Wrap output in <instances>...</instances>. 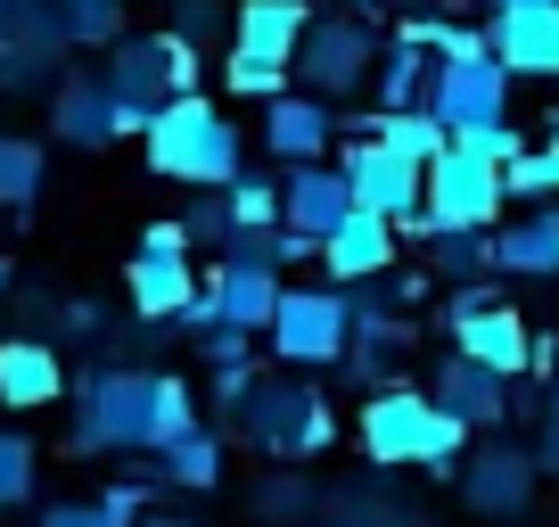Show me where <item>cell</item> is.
Returning a JSON list of instances; mask_svg holds the SVG:
<instances>
[{"instance_id": "6da1fadb", "label": "cell", "mask_w": 559, "mask_h": 527, "mask_svg": "<svg viewBox=\"0 0 559 527\" xmlns=\"http://www.w3.org/2000/svg\"><path fill=\"white\" fill-rule=\"evenodd\" d=\"M354 437H362L370 470H428V478H453L461 454H469V429L453 421V412L428 396V387L412 379H386L362 396V412H354Z\"/></svg>"}, {"instance_id": "7a4b0ae2", "label": "cell", "mask_w": 559, "mask_h": 527, "mask_svg": "<svg viewBox=\"0 0 559 527\" xmlns=\"http://www.w3.org/2000/svg\"><path fill=\"white\" fill-rule=\"evenodd\" d=\"M148 174L157 181H181V190H230L247 174V132L206 99V91H181L148 116Z\"/></svg>"}, {"instance_id": "3957f363", "label": "cell", "mask_w": 559, "mask_h": 527, "mask_svg": "<svg viewBox=\"0 0 559 527\" xmlns=\"http://www.w3.org/2000/svg\"><path fill=\"white\" fill-rule=\"evenodd\" d=\"M67 396H74V454H148V412H157V371L140 363H91L67 371Z\"/></svg>"}, {"instance_id": "277c9868", "label": "cell", "mask_w": 559, "mask_h": 527, "mask_svg": "<svg viewBox=\"0 0 559 527\" xmlns=\"http://www.w3.org/2000/svg\"><path fill=\"white\" fill-rule=\"evenodd\" d=\"M239 437L263 461H313L337 445V405L313 379H255V396L239 405Z\"/></svg>"}, {"instance_id": "5b68a950", "label": "cell", "mask_w": 559, "mask_h": 527, "mask_svg": "<svg viewBox=\"0 0 559 527\" xmlns=\"http://www.w3.org/2000/svg\"><path fill=\"white\" fill-rule=\"evenodd\" d=\"M107 91H116V107L148 132V116H157L165 99H181V91H198V74H206V58H198L190 34H123L116 50H107Z\"/></svg>"}, {"instance_id": "8992f818", "label": "cell", "mask_w": 559, "mask_h": 527, "mask_svg": "<svg viewBox=\"0 0 559 527\" xmlns=\"http://www.w3.org/2000/svg\"><path fill=\"white\" fill-rule=\"evenodd\" d=\"M510 83L519 74L493 58V42H486V25H453V34L437 42V83H428V107L444 116V132H469V124H493V116H510Z\"/></svg>"}, {"instance_id": "52a82bcc", "label": "cell", "mask_w": 559, "mask_h": 527, "mask_svg": "<svg viewBox=\"0 0 559 527\" xmlns=\"http://www.w3.org/2000/svg\"><path fill=\"white\" fill-rule=\"evenodd\" d=\"M502 165L469 157L461 141H444V157H428V198H419V223H403V239H428V231H493L502 223Z\"/></svg>"}, {"instance_id": "ba28073f", "label": "cell", "mask_w": 559, "mask_h": 527, "mask_svg": "<svg viewBox=\"0 0 559 527\" xmlns=\"http://www.w3.org/2000/svg\"><path fill=\"white\" fill-rule=\"evenodd\" d=\"M386 42L370 34V17H313L297 42V58H288V74H297V91H313V99L330 107H354L370 99V67H379Z\"/></svg>"}, {"instance_id": "9c48e42d", "label": "cell", "mask_w": 559, "mask_h": 527, "mask_svg": "<svg viewBox=\"0 0 559 527\" xmlns=\"http://www.w3.org/2000/svg\"><path fill=\"white\" fill-rule=\"evenodd\" d=\"M346 338H354V314H346V289H280L272 321H263V347L297 371H337L346 363Z\"/></svg>"}, {"instance_id": "30bf717a", "label": "cell", "mask_w": 559, "mask_h": 527, "mask_svg": "<svg viewBox=\"0 0 559 527\" xmlns=\"http://www.w3.org/2000/svg\"><path fill=\"white\" fill-rule=\"evenodd\" d=\"M453 487H461V503H469L477 519H526V503H535V487H543V461H535V445H510V437L486 429V437H469Z\"/></svg>"}, {"instance_id": "8fae6325", "label": "cell", "mask_w": 559, "mask_h": 527, "mask_svg": "<svg viewBox=\"0 0 559 527\" xmlns=\"http://www.w3.org/2000/svg\"><path fill=\"white\" fill-rule=\"evenodd\" d=\"M123 297H132L140 321H174L181 305L198 297V247L181 239V223H148L123 264Z\"/></svg>"}, {"instance_id": "7c38bea8", "label": "cell", "mask_w": 559, "mask_h": 527, "mask_svg": "<svg viewBox=\"0 0 559 527\" xmlns=\"http://www.w3.org/2000/svg\"><path fill=\"white\" fill-rule=\"evenodd\" d=\"M444 338H453L461 354H477L486 371H502V379H519V371H535V330H526L519 314H510L502 297H493L486 281L453 289V305H444Z\"/></svg>"}, {"instance_id": "4fadbf2b", "label": "cell", "mask_w": 559, "mask_h": 527, "mask_svg": "<svg viewBox=\"0 0 559 527\" xmlns=\"http://www.w3.org/2000/svg\"><path fill=\"white\" fill-rule=\"evenodd\" d=\"M346 141V132H337ZM337 174H346V190H354V207H370V214H386V223H419V198H428V165H412V157H395L386 141H370V132H354L346 141V157H337Z\"/></svg>"}, {"instance_id": "5bb4252c", "label": "cell", "mask_w": 559, "mask_h": 527, "mask_svg": "<svg viewBox=\"0 0 559 527\" xmlns=\"http://www.w3.org/2000/svg\"><path fill=\"white\" fill-rule=\"evenodd\" d=\"M50 132L67 149H116V141H132L140 124L116 107V91H107L99 67H67L50 83Z\"/></svg>"}, {"instance_id": "9a60e30c", "label": "cell", "mask_w": 559, "mask_h": 527, "mask_svg": "<svg viewBox=\"0 0 559 527\" xmlns=\"http://www.w3.org/2000/svg\"><path fill=\"white\" fill-rule=\"evenodd\" d=\"M428 396H437V405L453 412V421L469 429V437H486V429H502L510 412H519V396H510V379H502V371H486L477 354H461V347H453V354L437 363Z\"/></svg>"}, {"instance_id": "2e32d148", "label": "cell", "mask_w": 559, "mask_h": 527, "mask_svg": "<svg viewBox=\"0 0 559 527\" xmlns=\"http://www.w3.org/2000/svg\"><path fill=\"white\" fill-rule=\"evenodd\" d=\"M493 58L526 83H559V0H519V9H493L486 25Z\"/></svg>"}, {"instance_id": "e0dca14e", "label": "cell", "mask_w": 559, "mask_h": 527, "mask_svg": "<svg viewBox=\"0 0 559 527\" xmlns=\"http://www.w3.org/2000/svg\"><path fill=\"white\" fill-rule=\"evenodd\" d=\"M337 149V107L313 99V91H280V99H263V157L272 165H313Z\"/></svg>"}, {"instance_id": "ac0fdd59", "label": "cell", "mask_w": 559, "mask_h": 527, "mask_svg": "<svg viewBox=\"0 0 559 527\" xmlns=\"http://www.w3.org/2000/svg\"><path fill=\"white\" fill-rule=\"evenodd\" d=\"M346 214H354V190H346V174H337L330 157H313V165H280V223H288V231H305V239H330Z\"/></svg>"}, {"instance_id": "d6986e66", "label": "cell", "mask_w": 559, "mask_h": 527, "mask_svg": "<svg viewBox=\"0 0 559 527\" xmlns=\"http://www.w3.org/2000/svg\"><path fill=\"white\" fill-rule=\"evenodd\" d=\"M0 405L9 412L67 405V354L50 338H0Z\"/></svg>"}, {"instance_id": "ffe728a7", "label": "cell", "mask_w": 559, "mask_h": 527, "mask_svg": "<svg viewBox=\"0 0 559 527\" xmlns=\"http://www.w3.org/2000/svg\"><path fill=\"white\" fill-rule=\"evenodd\" d=\"M395 239L403 231L386 223V214H370V207H354L346 223L321 239V272H330L337 289H354V281H379L386 264H395Z\"/></svg>"}, {"instance_id": "44dd1931", "label": "cell", "mask_w": 559, "mask_h": 527, "mask_svg": "<svg viewBox=\"0 0 559 527\" xmlns=\"http://www.w3.org/2000/svg\"><path fill=\"white\" fill-rule=\"evenodd\" d=\"M412 347H419L412 314H354V338H346V363L337 371H346L354 387H386V379H403Z\"/></svg>"}, {"instance_id": "7402d4cb", "label": "cell", "mask_w": 559, "mask_h": 527, "mask_svg": "<svg viewBox=\"0 0 559 527\" xmlns=\"http://www.w3.org/2000/svg\"><path fill=\"white\" fill-rule=\"evenodd\" d=\"M198 289L214 297V321H239V330H255V338H263V321H272V305H280L272 264H214V272H198Z\"/></svg>"}, {"instance_id": "603a6c76", "label": "cell", "mask_w": 559, "mask_h": 527, "mask_svg": "<svg viewBox=\"0 0 559 527\" xmlns=\"http://www.w3.org/2000/svg\"><path fill=\"white\" fill-rule=\"evenodd\" d=\"M493 272H519V281H551L559 272V198L535 214H510L493 223Z\"/></svg>"}, {"instance_id": "cb8c5ba5", "label": "cell", "mask_w": 559, "mask_h": 527, "mask_svg": "<svg viewBox=\"0 0 559 527\" xmlns=\"http://www.w3.org/2000/svg\"><path fill=\"white\" fill-rule=\"evenodd\" d=\"M305 25H313V0H239L230 9V42L263 58H297Z\"/></svg>"}, {"instance_id": "d4e9b609", "label": "cell", "mask_w": 559, "mask_h": 527, "mask_svg": "<svg viewBox=\"0 0 559 527\" xmlns=\"http://www.w3.org/2000/svg\"><path fill=\"white\" fill-rule=\"evenodd\" d=\"M223 470H230V437H223V429H206V421H198L190 437L157 445V478L174 494H214V487H223Z\"/></svg>"}, {"instance_id": "484cf974", "label": "cell", "mask_w": 559, "mask_h": 527, "mask_svg": "<svg viewBox=\"0 0 559 527\" xmlns=\"http://www.w3.org/2000/svg\"><path fill=\"white\" fill-rule=\"evenodd\" d=\"M428 83H437V50L386 42L379 67H370V107H379V116H395V107H428Z\"/></svg>"}, {"instance_id": "4316f807", "label": "cell", "mask_w": 559, "mask_h": 527, "mask_svg": "<svg viewBox=\"0 0 559 527\" xmlns=\"http://www.w3.org/2000/svg\"><path fill=\"white\" fill-rule=\"evenodd\" d=\"M321 511L346 519V527H428V511L403 503V494L386 487V470L379 478H354V487H330V494H321Z\"/></svg>"}, {"instance_id": "83f0119b", "label": "cell", "mask_w": 559, "mask_h": 527, "mask_svg": "<svg viewBox=\"0 0 559 527\" xmlns=\"http://www.w3.org/2000/svg\"><path fill=\"white\" fill-rule=\"evenodd\" d=\"M337 132H370V141H386V149H395V157H412V165L444 157V141H453L437 107H395V116H354V124L337 116Z\"/></svg>"}, {"instance_id": "f1b7e54d", "label": "cell", "mask_w": 559, "mask_h": 527, "mask_svg": "<svg viewBox=\"0 0 559 527\" xmlns=\"http://www.w3.org/2000/svg\"><path fill=\"white\" fill-rule=\"evenodd\" d=\"M247 511H255L263 527H305V519L321 511V487L297 470V461H272V470L247 487Z\"/></svg>"}, {"instance_id": "f546056e", "label": "cell", "mask_w": 559, "mask_h": 527, "mask_svg": "<svg viewBox=\"0 0 559 527\" xmlns=\"http://www.w3.org/2000/svg\"><path fill=\"white\" fill-rule=\"evenodd\" d=\"M41 181H50V149L34 141V132H0V214H34Z\"/></svg>"}, {"instance_id": "4dcf8cb0", "label": "cell", "mask_w": 559, "mask_h": 527, "mask_svg": "<svg viewBox=\"0 0 559 527\" xmlns=\"http://www.w3.org/2000/svg\"><path fill=\"white\" fill-rule=\"evenodd\" d=\"M419 247H428V272L453 281V289H469V281L493 272V231H428Z\"/></svg>"}, {"instance_id": "1f68e13d", "label": "cell", "mask_w": 559, "mask_h": 527, "mask_svg": "<svg viewBox=\"0 0 559 527\" xmlns=\"http://www.w3.org/2000/svg\"><path fill=\"white\" fill-rule=\"evenodd\" d=\"M502 198H535V207H551V198H559V141H551V132L526 141L519 157L502 165Z\"/></svg>"}, {"instance_id": "d6a6232c", "label": "cell", "mask_w": 559, "mask_h": 527, "mask_svg": "<svg viewBox=\"0 0 559 527\" xmlns=\"http://www.w3.org/2000/svg\"><path fill=\"white\" fill-rule=\"evenodd\" d=\"M74 50H116L123 42V0H50Z\"/></svg>"}, {"instance_id": "836d02e7", "label": "cell", "mask_w": 559, "mask_h": 527, "mask_svg": "<svg viewBox=\"0 0 559 527\" xmlns=\"http://www.w3.org/2000/svg\"><path fill=\"white\" fill-rule=\"evenodd\" d=\"M288 83H297V74H288V58H263V50H239V42H230L223 91H239V99H280Z\"/></svg>"}, {"instance_id": "e575fe53", "label": "cell", "mask_w": 559, "mask_h": 527, "mask_svg": "<svg viewBox=\"0 0 559 527\" xmlns=\"http://www.w3.org/2000/svg\"><path fill=\"white\" fill-rule=\"evenodd\" d=\"M198 429V387L190 379H174V371H157V412H148V454L157 445H174V437H190Z\"/></svg>"}, {"instance_id": "d590c367", "label": "cell", "mask_w": 559, "mask_h": 527, "mask_svg": "<svg viewBox=\"0 0 559 527\" xmlns=\"http://www.w3.org/2000/svg\"><path fill=\"white\" fill-rule=\"evenodd\" d=\"M34 478H41V454H34V437L0 429V511L34 503Z\"/></svg>"}, {"instance_id": "8d00e7d4", "label": "cell", "mask_w": 559, "mask_h": 527, "mask_svg": "<svg viewBox=\"0 0 559 527\" xmlns=\"http://www.w3.org/2000/svg\"><path fill=\"white\" fill-rule=\"evenodd\" d=\"M223 207H230V231L280 223V181H263V174H239V181L223 190Z\"/></svg>"}, {"instance_id": "74e56055", "label": "cell", "mask_w": 559, "mask_h": 527, "mask_svg": "<svg viewBox=\"0 0 559 527\" xmlns=\"http://www.w3.org/2000/svg\"><path fill=\"white\" fill-rule=\"evenodd\" d=\"M453 141L469 149V157H486V165H510V157L526 149V132H519L510 116H493V124H469V132H453Z\"/></svg>"}, {"instance_id": "f35d334b", "label": "cell", "mask_w": 559, "mask_h": 527, "mask_svg": "<svg viewBox=\"0 0 559 527\" xmlns=\"http://www.w3.org/2000/svg\"><path fill=\"white\" fill-rule=\"evenodd\" d=\"M174 223H181V239H190V247H223L230 207H223V190H206V198H190V207H181Z\"/></svg>"}, {"instance_id": "ab89813d", "label": "cell", "mask_w": 559, "mask_h": 527, "mask_svg": "<svg viewBox=\"0 0 559 527\" xmlns=\"http://www.w3.org/2000/svg\"><path fill=\"white\" fill-rule=\"evenodd\" d=\"M255 379H263V371H255V354H239V363H214V405H223L230 421H239V405L255 396Z\"/></svg>"}, {"instance_id": "60d3db41", "label": "cell", "mask_w": 559, "mask_h": 527, "mask_svg": "<svg viewBox=\"0 0 559 527\" xmlns=\"http://www.w3.org/2000/svg\"><path fill=\"white\" fill-rule=\"evenodd\" d=\"M107 321H116V314H107L99 297H67V305H58V330L83 338V347H91V338H107Z\"/></svg>"}, {"instance_id": "b9f144b4", "label": "cell", "mask_w": 559, "mask_h": 527, "mask_svg": "<svg viewBox=\"0 0 559 527\" xmlns=\"http://www.w3.org/2000/svg\"><path fill=\"white\" fill-rule=\"evenodd\" d=\"M198 354H206V363H239V354H255V330L214 321V330H198Z\"/></svg>"}, {"instance_id": "7bdbcfd3", "label": "cell", "mask_w": 559, "mask_h": 527, "mask_svg": "<svg viewBox=\"0 0 559 527\" xmlns=\"http://www.w3.org/2000/svg\"><path fill=\"white\" fill-rule=\"evenodd\" d=\"M535 461H543V478H559V371L543 379V437H535Z\"/></svg>"}, {"instance_id": "ee69618b", "label": "cell", "mask_w": 559, "mask_h": 527, "mask_svg": "<svg viewBox=\"0 0 559 527\" xmlns=\"http://www.w3.org/2000/svg\"><path fill=\"white\" fill-rule=\"evenodd\" d=\"M41 527H123V519L91 494V503H50V511H41Z\"/></svg>"}, {"instance_id": "f6af8a7d", "label": "cell", "mask_w": 559, "mask_h": 527, "mask_svg": "<svg viewBox=\"0 0 559 527\" xmlns=\"http://www.w3.org/2000/svg\"><path fill=\"white\" fill-rule=\"evenodd\" d=\"M214 25H223V9H214V0H181V17H174V34H190L198 50H206V34Z\"/></svg>"}, {"instance_id": "bcb514c9", "label": "cell", "mask_w": 559, "mask_h": 527, "mask_svg": "<svg viewBox=\"0 0 559 527\" xmlns=\"http://www.w3.org/2000/svg\"><path fill=\"white\" fill-rule=\"evenodd\" d=\"M140 527H206V519H190V511H140Z\"/></svg>"}, {"instance_id": "7dc6e473", "label": "cell", "mask_w": 559, "mask_h": 527, "mask_svg": "<svg viewBox=\"0 0 559 527\" xmlns=\"http://www.w3.org/2000/svg\"><path fill=\"white\" fill-rule=\"evenodd\" d=\"M305 527H346V519H330V511H313V519H305Z\"/></svg>"}, {"instance_id": "c3c4849f", "label": "cell", "mask_w": 559, "mask_h": 527, "mask_svg": "<svg viewBox=\"0 0 559 527\" xmlns=\"http://www.w3.org/2000/svg\"><path fill=\"white\" fill-rule=\"evenodd\" d=\"M0 297H9V256H0Z\"/></svg>"}, {"instance_id": "681fc988", "label": "cell", "mask_w": 559, "mask_h": 527, "mask_svg": "<svg viewBox=\"0 0 559 527\" xmlns=\"http://www.w3.org/2000/svg\"><path fill=\"white\" fill-rule=\"evenodd\" d=\"M486 9H519V0H486Z\"/></svg>"}]
</instances>
